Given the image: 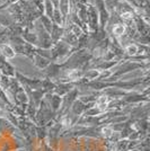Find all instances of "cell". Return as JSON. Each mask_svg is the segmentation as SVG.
Masks as SVG:
<instances>
[{
  "label": "cell",
  "instance_id": "1",
  "mask_svg": "<svg viewBox=\"0 0 150 151\" xmlns=\"http://www.w3.org/2000/svg\"><path fill=\"white\" fill-rule=\"evenodd\" d=\"M40 109H38V112L35 115H36V124L38 125L43 126L45 123H48V122H50L52 120V117H53V111L51 109L50 105L48 104V101L44 99L43 101H41V105H40Z\"/></svg>",
  "mask_w": 150,
  "mask_h": 151
},
{
  "label": "cell",
  "instance_id": "2",
  "mask_svg": "<svg viewBox=\"0 0 150 151\" xmlns=\"http://www.w3.org/2000/svg\"><path fill=\"white\" fill-rule=\"evenodd\" d=\"M48 101V104L50 105L51 109L53 111V113L58 112L61 107V103H62V98L58 95H48V98L45 99Z\"/></svg>",
  "mask_w": 150,
  "mask_h": 151
},
{
  "label": "cell",
  "instance_id": "3",
  "mask_svg": "<svg viewBox=\"0 0 150 151\" xmlns=\"http://www.w3.org/2000/svg\"><path fill=\"white\" fill-rule=\"evenodd\" d=\"M87 108H88V106L86 104H84V103L80 101L79 99H76V101L71 104L70 111H71V114H72V115H75V116L78 117L79 115L84 114V112H85Z\"/></svg>",
  "mask_w": 150,
  "mask_h": 151
},
{
  "label": "cell",
  "instance_id": "4",
  "mask_svg": "<svg viewBox=\"0 0 150 151\" xmlns=\"http://www.w3.org/2000/svg\"><path fill=\"white\" fill-rule=\"evenodd\" d=\"M0 72L2 76H6L9 78L15 77V69L9 62H7L6 60H4L2 62H0Z\"/></svg>",
  "mask_w": 150,
  "mask_h": 151
},
{
  "label": "cell",
  "instance_id": "5",
  "mask_svg": "<svg viewBox=\"0 0 150 151\" xmlns=\"http://www.w3.org/2000/svg\"><path fill=\"white\" fill-rule=\"evenodd\" d=\"M74 88V86H72V83H68V82H61L60 85H58V86H54V89H53V91L56 93V95L58 96H63V95L68 94L70 90H72Z\"/></svg>",
  "mask_w": 150,
  "mask_h": 151
},
{
  "label": "cell",
  "instance_id": "6",
  "mask_svg": "<svg viewBox=\"0 0 150 151\" xmlns=\"http://www.w3.org/2000/svg\"><path fill=\"white\" fill-rule=\"evenodd\" d=\"M0 54L5 59H14L16 55V52H15L12 45L1 44L0 45Z\"/></svg>",
  "mask_w": 150,
  "mask_h": 151
},
{
  "label": "cell",
  "instance_id": "7",
  "mask_svg": "<svg viewBox=\"0 0 150 151\" xmlns=\"http://www.w3.org/2000/svg\"><path fill=\"white\" fill-rule=\"evenodd\" d=\"M76 119H78L77 116L74 117V115L72 114H64L61 116V120H60V125L63 126V127H66V129H69L70 126H72L75 124V120Z\"/></svg>",
  "mask_w": 150,
  "mask_h": 151
},
{
  "label": "cell",
  "instance_id": "8",
  "mask_svg": "<svg viewBox=\"0 0 150 151\" xmlns=\"http://www.w3.org/2000/svg\"><path fill=\"white\" fill-rule=\"evenodd\" d=\"M34 63H35V65H36L38 68L44 69V68H46V67L50 64V61H49V59L42 57L41 54H35V55H34Z\"/></svg>",
  "mask_w": 150,
  "mask_h": 151
},
{
  "label": "cell",
  "instance_id": "9",
  "mask_svg": "<svg viewBox=\"0 0 150 151\" xmlns=\"http://www.w3.org/2000/svg\"><path fill=\"white\" fill-rule=\"evenodd\" d=\"M51 40H53V41H58L59 38L62 36L63 34V29L62 28H60V26H58L56 24L54 25H52V28H51Z\"/></svg>",
  "mask_w": 150,
  "mask_h": 151
},
{
  "label": "cell",
  "instance_id": "10",
  "mask_svg": "<svg viewBox=\"0 0 150 151\" xmlns=\"http://www.w3.org/2000/svg\"><path fill=\"white\" fill-rule=\"evenodd\" d=\"M114 133H115V131L113 130L112 125H110V124L103 126V127L100 129V134H102L105 139H111Z\"/></svg>",
  "mask_w": 150,
  "mask_h": 151
},
{
  "label": "cell",
  "instance_id": "11",
  "mask_svg": "<svg viewBox=\"0 0 150 151\" xmlns=\"http://www.w3.org/2000/svg\"><path fill=\"white\" fill-rule=\"evenodd\" d=\"M100 75V70H88L87 72L84 75V79L85 80H96L98 79V77Z\"/></svg>",
  "mask_w": 150,
  "mask_h": 151
},
{
  "label": "cell",
  "instance_id": "12",
  "mask_svg": "<svg viewBox=\"0 0 150 151\" xmlns=\"http://www.w3.org/2000/svg\"><path fill=\"white\" fill-rule=\"evenodd\" d=\"M15 95H16V97H17V103H18V104L24 105V104H27V103H28V96H27V94L24 91V89H20V90L17 91Z\"/></svg>",
  "mask_w": 150,
  "mask_h": 151
},
{
  "label": "cell",
  "instance_id": "13",
  "mask_svg": "<svg viewBox=\"0 0 150 151\" xmlns=\"http://www.w3.org/2000/svg\"><path fill=\"white\" fill-rule=\"evenodd\" d=\"M138 50H139V45H137V44H132L131 43V44L125 46V53H126L128 55H130V57L137 55Z\"/></svg>",
  "mask_w": 150,
  "mask_h": 151
},
{
  "label": "cell",
  "instance_id": "14",
  "mask_svg": "<svg viewBox=\"0 0 150 151\" xmlns=\"http://www.w3.org/2000/svg\"><path fill=\"white\" fill-rule=\"evenodd\" d=\"M125 31H126V28H125V26L123 24H116V25L113 27V34L115 36H122V35H124Z\"/></svg>",
  "mask_w": 150,
  "mask_h": 151
},
{
  "label": "cell",
  "instance_id": "15",
  "mask_svg": "<svg viewBox=\"0 0 150 151\" xmlns=\"http://www.w3.org/2000/svg\"><path fill=\"white\" fill-rule=\"evenodd\" d=\"M10 79L9 77H6V76H1L0 78V88L2 90H6V89H9V86H10Z\"/></svg>",
  "mask_w": 150,
  "mask_h": 151
},
{
  "label": "cell",
  "instance_id": "16",
  "mask_svg": "<svg viewBox=\"0 0 150 151\" xmlns=\"http://www.w3.org/2000/svg\"><path fill=\"white\" fill-rule=\"evenodd\" d=\"M121 18L124 22H131L133 19V14L131 12H124L123 14H121Z\"/></svg>",
  "mask_w": 150,
  "mask_h": 151
},
{
  "label": "cell",
  "instance_id": "17",
  "mask_svg": "<svg viewBox=\"0 0 150 151\" xmlns=\"http://www.w3.org/2000/svg\"><path fill=\"white\" fill-rule=\"evenodd\" d=\"M46 14H48V17L49 18H52V15H53V12H52V4H51L50 0H46Z\"/></svg>",
  "mask_w": 150,
  "mask_h": 151
},
{
  "label": "cell",
  "instance_id": "18",
  "mask_svg": "<svg viewBox=\"0 0 150 151\" xmlns=\"http://www.w3.org/2000/svg\"><path fill=\"white\" fill-rule=\"evenodd\" d=\"M18 151H22V150H18Z\"/></svg>",
  "mask_w": 150,
  "mask_h": 151
}]
</instances>
